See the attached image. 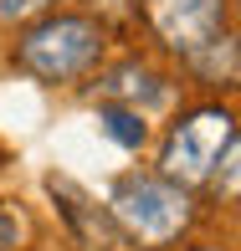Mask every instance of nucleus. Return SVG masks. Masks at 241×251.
Segmentation results:
<instances>
[{
    "label": "nucleus",
    "mask_w": 241,
    "mask_h": 251,
    "mask_svg": "<svg viewBox=\"0 0 241 251\" xmlns=\"http://www.w3.org/2000/svg\"><path fill=\"white\" fill-rule=\"evenodd\" d=\"M103 47L108 36L93 16H47L21 36L16 62L41 82H77L103 62Z\"/></svg>",
    "instance_id": "f257e3e1"
},
{
    "label": "nucleus",
    "mask_w": 241,
    "mask_h": 251,
    "mask_svg": "<svg viewBox=\"0 0 241 251\" xmlns=\"http://www.w3.org/2000/svg\"><path fill=\"white\" fill-rule=\"evenodd\" d=\"M108 210H113V221L144 246H164V241H175L190 226V195L175 179L149 175V169L118 175V185H113V195H108Z\"/></svg>",
    "instance_id": "f03ea898"
},
{
    "label": "nucleus",
    "mask_w": 241,
    "mask_h": 251,
    "mask_svg": "<svg viewBox=\"0 0 241 251\" xmlns=\"http://www.w3.org/2000/svg\"><path fill=\"white\" fill-rule=\"evenodd\" d=\"M236 139V118L226 108H200V113H185V118L169 128L164 139V154H159V175L175 179L180 190L190 185H205L215 169V159L226 154V144Z\"/></svg>",
    "instance_id": "7ed1b4c3"
},
{
    "label": "nucleus",
    "mask_w": 241,
    "mask_h": 251,
    "mask_svg": "<svg viewBox=\"0 0 241 251\" xmlns=\"http://www.w3.org/2000/svg\"><path fill=\"white\" fill-rule=\"evenodd\" d=\"M144 21L180 56H200L226 36V0H144Z\"/></svg>",
    "instance_id": "20e7f679"
},
{
    "label": "nucleus",
    "mask_w": 241,
    "mask_h": 251,
    "mask_svg": "<svg viewBox=\"0 0 241 251\" xmlns=\"http://www.w3.org/2000/svg\"><path fill=\"white\" fill-rule=\"evenodd\" d=\"M103 128H108V139H118L123 149H139V144L149 139L144 113L139 108H123V102H108V108H103Z\"/></svg>",
    "instance_id": "39448f33"
},
{
    "label": "nucleus",
    "mask_w": 241,
    "mask_h": 251,
    "mask_svg": "<svg viewBox=\"0 0 241 251\" xmlns=\"http://www.w3.org/2000/svg\"><path fill=\"white\" fill-rule=\"evenodd\" d=\"M52 0H0V21L5 26H16V21H31V16H41Z\"/></svg>",
    "instance_id": "423d86ee"
}]
</instances>
